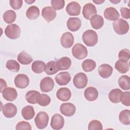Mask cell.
<instances>
[{
  "label": "cell",
  "mask_w": 130,
  "mask_h": 130,
  "mask_svg": "<svg viewBox=\"0 0 130 130\" xmlns=\"http://www.w3.org/2000/svg\"><path fill=\"white\" fill-rule=\"evenodd\" d=\"M71 79V75L67 72H61L58 74L55 77L56 82L60 86L67 85L70 81Z\"/></svg>",
  "instance_id": "17"
},
{
  "label": "cell",
  "mask_w": 130,
  "mask_h": 130,
  "mask_svg": "<svg viewBox=\"0 0 130 130\" xmlns=\"http://www.w3.org/2000/svg\"><path fill=\"white\" fill-rule=\"evenodd\" d=\"M46 67L45 63L41 60H36L31 65L32 71L36 74H41L45 71Z\"/></svg>",
  "instance_id": "28"
},
{
  "label": "cell",
  "mask_w": 130,
  "mask_h": 130,
  "mask_svg": "<svg viewBox=\"0 0 130 130\" xmlns=\"http://www.w3.org/2000/svg\"><path fill=\"white\" fill-rule=\"evenodd\" d=\"M96 67L95 61L91 59H87L84 60L82 63V68L85 72H91Z\"/></svg>",
  "instance_id": "33"
},
{
  "label": "cell",
  "mask_w": 130,
  "mask_h": 130,
  "mask_svg": "<svg viewBox=\"0 0 130 130\" xmlns=\"http://www.w3.org/2000/svg\"><path fill=\"white\" fill-rule=\"evenodd\" d=\"M40 92L38 91L29 90L26 92L25 98L28 103L31 104H35L37 103V98Z\"/></svg>",
  "instance_id": "36"
},
{
  "label": "cell",
  "mask_w": 130,
  "mask_h": 130,
  "mask_svg": "<svg viewBox=\"0 0 130 130\" xmlns=\"http://www.w3.org/2000/svg\"><path fill=\"white\" fill-rule=\"evenodd\" d=\"M66 11L70 16H78L81 11V6L76 2H71L66 7Z\"/></svg>",
  "instance_id": "14"
},
{
  "label": "cell",
  "mask_w": 130,
  "mask_h": 130,
  "mask_svg": "<svg viewBox=\"0 0 130 130\" xmlns=\"http://www.w3.org/2000/svg\"><path fill=\"white\" fill-rule=\"evenodd\" d=\"M98 91L93 87H87L84 92L85 98L88 101H93L97 99L98 97Z\"/></svg>",
  "instance_id": "22"
},
{
  "label": "cell",
  "mask_w": 130,
  "mask_h": 130,
  "mask_svg": "<svg viewBox=\"0 0 130 130\" xmlns=\"http://www.w3.org/2000/svg\"><path fill=\"white\" fill-rule=\"evenodd\" d=\"M36 102L39 105L45 107L50 104L51 99L49 96L46 94H40L37 98Z\"/></svg>",
  "instance_id": "37"
},
{
  "label": "cell",
  "mask_w": 130,
  "mask_h": 130,
  "mask_svg": "<svg viewBox=\"0 0 130 130\" xmlns=\"http://www.w3.org/2000/svg\"><path fill=\"white\" fill-rule=\"evenodd\" d=\"M54 86L53 79L49 77H46L42 79L40 84V87L42 91L48 92L51 91Z\"/></svg>",
  "instance_id": "10"
},
{
  "label": "cell",
  "mask_w": 130,
  "mask_h": 130,
  "mask_svg": "<svg viewBox=\"0 0 130 130\" xmlns=\"http://www.w3.org/2000/svg\"><path fill=\"white\" fill-rule=\"evenodd\" d=\"M17 60L22 64H28L32 61V58L26 52L22 51L18 55Z\"/></svg>",
  "instance_id": "29"
},
{
  "label": "cell",
  "mask_w": 130,
  "mask_h": 130,
  "mask_svg": "<svg viewBox=\"0 0 130 130\" xmlns=\"http://www.w3.org/2000/svg\"><path fill=\"white\" fill-rule=\"evenodd\" d=\"M6 67L9 71L14 72H18L20 69L19 63L13 59L8 60L6 62Z\"/></svg>",
  "instance_id": "38"
},
{
  "label": "cell",
  "mask_w": 130,
  "mask_h": 130,
  "mask_svg": "<svg viewBox=\"0 0 130 130\" xmlns=\"http://www.w3.org/2000/svg\"><path fill=\"white\" fill-rule=\"evenodd\" d=\"M52 8L54 10H61L64 6V0H52L51 1Z\"/></svg>",
  "instance_id": "42"
},
{
  "label": "cell",
  "mask_w": 130,
  "mask_h": 130,
  "mask_svg": "<svg viewBox=\"0 0 130 130\" xmlns=\"http://www.w3.org/2000/svg\"><path fill=\"white\" fill-rule=\"evenodd\" d=\"M42 15L48 22H50L55 18L56 12L51 7L47 6L42 9Z\"/></svg>",
  "instance_id": "15"
},
{
  "label": "cell",
  "mask_w": 130,
  "mask_h": 130,
  "mask_svg": "<svg viewBox=\"0 0 130 130\" xmlns=\"http://www.w3.org/2000/svg\"><path fill=\"white\" fill-rule=\"evenodd\" d=\"M25 2H26V3H27L28 4H30L29 3H33V2H34L35 1H30V2H29V1H28V2H27V1H25Z\"/></svg>",
  "instance_id": "48"
},
{
  "label": "cell",
  "mask_w": 130,
  "mask_h": 130,
  "mask_svg": "<svg viewBox=\"0 0 130 130\" xmlns=\"http://www.w3.org/2000/svg\"><path fill=\"white\" fill-rule=\"evenodd\" d=\"M68 28L72 31L78 30L81 26V21L78 17H71L67 22Z\"/></svg>",
  "instance_id": "18"
},
{
  "label": "cell",
  "mask_w": 130,
  "mask_h": 130,
  "mask_svg": "<svg viewBox=\"0 0 130 130\" xmlns=\"http://www.w3.org/2000/svg\"><path fill=\"white\" fill-rule=\"evenodd\" d=\"M49 116L46 112H39L35 118V122L36 126L39 129H44L48 125Z\"/></svg>",
  "instance_id": "4"
},
{
  "label": "cell",
  "mask_w": 130,
  "mask_h": 130,
  "mask_svg": "<svg viewBox=\"0 0 130 130\" xmlns=\"http://www.w3.org/2000/svg\"><path fill=\"white\" fill-rule=\"evenodd\" d=\"M72 53L75 58L78 59H83L87 56L88 51L85 46L80 43H77L73 46Z\"/></svg>",
  "instance_id": "3"
},
{
  "label": "cell",
  "mask_w": 130,
  "mask_h": 130,
  "mask_svg": "<svg viewBox=\"0 0 130 130\" xmlns=\"http://www.w3.org/2000/svg\"><path fill=\"white\" fill-rule=\"evenodd\" d=\"M40 15V10L38 7L35 6H32L29 7L26 12V16L27 18L30 20L36 19Z\"/></svg>",
  "instance_id": "27"
},
{
  "label": "cell",
  "mask_w": 130,
  "mask_h": 130,
  "mask_svg": "<svg viewBox=\"0 0 130 130\" xmlns=\"http://www.w3.org/2000/svg\"><path fill=\"white\" fill-rule=\"evenodd\" d=\"M1 92H2L3 90L6 87H7V83H6V81L2 78L1 79Z\"/></svg>",
  "instance_id": "46"
},
{
  "label": "cell",
  "mask_w": 130,
  "mask_h": 130,
  "mask_svg": "<svg viewBox=\"0 0 130 130\" xmlns=\"http://www.w3.org/2000/svg\"><path fill=\"white\" fill-rule=\"evenodd\" d=\"M57 99L61 101L66 102L69 101L71 97V92L67 87L59 88L56 92Z\"/></svg>",
  "instance_id": "21"
},
{
  "label": "cell",
  "mask_w": 130,
  "mask_h": 130,
  "mask_svg": "<svg viewBox=\"0 0 130 130\" xmlns=\"http://www.w3.org/2000/svg\"><path fill=\"white\" fill-rule=\"evenodd\" d=\"M88 79L86 75L83 73H79L75 75L73 78L74 86L78 89L84 88L87 84Z\"/></svg>",
  "instance_id": "6"
},
{
  "label": "cell",
  "mask_w": 130,
  "mask_h": 130,
  "mask_svg": "<svg viewBox=\"0 0 130 130\" xmlns=\"http://www.w3.org/2000/svg\"><path fill=\"white\" fill-rule=\"evenodd\" d=\"M74 40L73 35L70 32H66L61 37L60 43L64 48H71L73 45Z\"/></svg>",
  "instance_id": "13"
},
{
  "label": "cell",
  "mask_w": 130,
  "mask_h": 130,
  "mask_svg": "<svg viewBox=\"0 0 130 130\" xmlns=\"http://www.w3.org/2000/svg\"><path fill=\"white\" fill-rule=\"evenodd\" d=\"M2 112L4 115L7 118H12L14 117L17 112L16 106L11 103L5 104L2 108Z\"/></svg>",
  "instance_id": "7"
},
{
  "label": "cell",
  "mask_w": 130,
  "mask_h": 130,
  "mask_svg": "<svg viewBox=\"0 0 130 130\" xmlns=\"http://www.w3.org/2000/svg\"><path fill=\"white\" fill-rule=\"evenodd\" d=\"M102 124L98 120H92L88 124V130H102Z\"/></svg>",
  "instance_id": "40"
},
{
  "label": "cell",
  "mask_w": 130,
  "mask_h": 130,
  "mask_svg": "<svg viewBox=\"0 0 130 130\" xmlns=\"http://www.w3.org/2000/svg\"><path fill=\"white\" fill-rule=\"evenodd\" d=\"M130 57V51L128 49H123L121 50L118 54V58L119 59L127 62Z\"/></svg>",
  "instance_id": "41"
},
{
  "label": "cell",
  "mask_w": 130,
  "mask_h": 130,
  "mask_svg": "<svg viewBox=\"0 0 130 130\" xmlns=\"http://www.w3.org/2000/svg\"><path fill=\"white\" fill-rule=\"evenodd\" d=\"M118 84L123 90H129L130 89V79L127 75H122L118 79Z\"/></svg>",
  "instance_id": "35"
},
{
  "label": "cell",
  "mask_w": 130,
  "mask_h": 130,
  "mask_svg": "<svg viewBox=\"0 0 130 130\" xmlns=\"http://www.w3.org/2000/svg\"><path fill=\"white\" fill-rule=\"evenodd\" d=\"M90 22L92 28L98 29L101 28L104 25V19L100 15H95L90 19Z\"/></svg>",
  "instance_id": "24"
},
{
  "label": "cell",
  "mask_w": 130,
  "mask_h": 130,
  "mask_svg": "<svg viewBox=\"0 0 130 130\" xmlns=\"http://www.w3.org/2000/svg\"><path fill=\"white\" fill-rule=\"evenodd\" d=\"M23 1L21 0H11L10 1V5L11 7L14 10H19L22 6Z\"/></svg>",
  "instance_id": "44"
},
{
  "label": "cell",
  "mask_w": 130,
  "mask_h": 130,
  "mask_svg": "<svg viewBox=\"0 0 130 130\" xmlns=\"http://www.w3.org/2000/svg\"><path fill=\"white\" fill-rule=\"evenodd\" d=\"M120 12L121 16L125 19H129L130 18V10L128 8L122 7L120 8Z\"/></svg>",
  "instance_id": "45"
},
{
  "label": "cell",
  "mask_w": 130,
  "mask_h": 130,
  "mask_svg": "<svg viewBox=\"0 0 130 130\" xmlns=\"http://www.w3.org/2000/svg\"><path fill=\"white\" fill-rule=\"evenodd\" d=\"M82 40L86 46L89 47L94 46L98 41V35L93 30H87L82 35Z\"/></svg>",
  "instance_id": "1"
},
{
  "label": "cell",
  "mask_w": 130,
  "mask_h": 130,
  "mask_svg": "<svg viewBox=\"0 0 130 130\" xmlns=\"http://www.w3.org/2000/svg\"><path fill=\"white\" fill-rule=\"evenodd\" d=\"M120 102L121 103L126 106H129L130 105V92L125 91L122 92L119 97Z\"/></svg>",
  "instance_id": "39"
},
{
  "label": "cell",
  "mask_w": 130,
  "mask_h": 130,
  "mask_svg": "<svg viewBox=\"0 0 130 130\" xmlns=\"http://www.w3.org/2000/svg\"><path fill=\"white\" fill-rule=\"evenodd\" d=\"M115 68L119 73L124 74L128 71L129 66L128 62L119 59L115 62Z\"/></svg>",
  "instance_id": "25"
},
{
  "label": "cell",
  "mask_w": 130,
  "mask_h": 130,
  "mask_svg": "<svg viewBox=\"0 0 130 130\" xmlns=\"http://www.w3.org/2000/svg\"><path fill=\"white\" fill-rule=\"evenodd\" d=\"M29 82V80L27 76L25 74H20L17 75L14 79V84L15 86L19 88H24L26 87Z\"/></svg>",
  "instance_id": "11"
},
{
  "label": "cell",
  "mask_w": 130,
  "mask_h": 130,
  "mask_svg": "<svg viewBox=\"0 0 130 130\" xmlns=\"http://www.w3.org/2000/svg\"><path fill=\"white\" fill-rule=\"evenodd\" d=\"M104 15L106 19L110 21H115L120 16L117 10L113 7L106 8L104 11Z\"/></svg>",
  "instance_id": "19"
},
{
  "label": "cell",
  "mask_w": 130,
  "mask_h": 130,
  "mask_svg": "<svg viewBox=\"0 0 130 130\" xmlns=\"http://www.w3.org/2000/svg\"><path fill=\"white\" fill-rule=\"evenodd\" d=\"M59 70L56 66V61L55 60H52L49 61L46 64L45 72L47 75H51L55 74Z\"/></svg>",
  "instance_id": "30"
},
{
  "label": "cell",
  "mask_w": 130,
  "mask_h": 130,
  "mask_svg": "<svg viewBox=\"0 0 130 130\" xmlns=\"http://www.w3.org/2000/svg\"><path fill=\"white\" fill-rule=\"evenodd\" d=\"M60 112L63 115L70 117L74 115L76 112L75 106L71 103H63L59 108Z\"/></svg>",
  "instance_id": "9"
},
{
  "label": "cell",
  "mask_w": 130,
  "mask_h": 130,
  "mask_svg": "<svg viewBox=\"0 0 130 130\" xmlns=\"http://www.w3.org/2000/svg\"><path fill=\"white\" fill-rule=\"evenodd\" d=\"M21 114L22 117L25 120L31 119L35 115L34 108L31 106H26L22 109Z\"/></svg>",
  "instance_id": "26"
},
{
  "label": "cell",
  "mask_w": 130,
  "mask_h": 130,
  "mask_svg": "<svg viewBox=\"0 0 130 130\" xmlns=\"http://www.w3.org/2000/svg\"><path fill=\"white\" fill-rule=\"evenodd\" d=\"M16 18V14L15 11L12 10L6 11L3 14V19L4 21L8 23L11 24L14 22Z\"/></svg>",
  "instance_id": "34"
},
{
  "label": "cell",
  "mask_w": 130,
  "mask_h": 130,
  "mask_svg": "<svg viewBox=\"0 0 130 130\" xmlns=\"http://www.w3.org/2000/svg\"><path fill=\"white\" fill-rule=\"evenodd\" d=\"M119 120L124 125H129L130 111L127 109L121 111L119 115Z\"/></svg>",
  "instance_id": "32"
},
{
  "label": "cell",
  "mask_w": 130,
  "mask_h": 130,
  "mask_svg": "<svg viewBox=\"0 0 130 130\" xmlns=\"http://www.w3.org/2000/svg\"><path fill=\"white\" fill-rule=\"evenodd\" d=\"M112 24L114 31L118 35L126 34L129 30L128 23L126 20L122 18H119L114 21Z\"/></svg>",
  "instance_id": "2"
},
{
  "label": "cell",
  "mask_w": 130,
  "mask_h": 130,
  "mask_svg": "<svg viewBox=\"0 0 130 130\" xmlns=\"http://www.w3.org/2000/svg\"><path fill=\"white\" fill-rule=\"evenodd\" d=\"M71 64V59L68 57H62L56 61V66L59 71L69 69Z\"/></svg>",
  "instance_id": "23"
},
{
  "label": "cell",
  "mask_w": 130,
  "mask_h": 130,
  "mask_svg": "<svg viewBox=\"0 0 130 130\" xmlns=\"http://www.w3.org/2000/svg\"><path fill=\"white\" fill-rule=\"evenodd\" d=\"M122 91L118 89H113L110 91L108 94V98L109 100L113 103H118L120 102L119 97L120 94L122 93Z\"/></svg>",
  "instance_id": "31"
},
{
  "label": "cell",
  "mask_w": 130,
  "mask_h": 130,
  "mask_svg": "<svg viewBox=\"0 0 130 130\" xmlns=\"http://www.w3.org/2000/svg\"><path fill=\"white\" fill-rule=\"evenodd\" d=\"M97 13L96 9L95 6L91 3H87L85 4L82 10V14L84 17L89 20L93 16L96 15Z\"/></svg>",
  "instance_id": "12"
},
{
  "label": "cell",
  "mask_w": 130,
  "mask_h": 130,
  "mask_svg": "<svg viewBox=\"0 0 130 130\" xmlns=\"http://www.w3.org/2000/svg\"><path fill=\"white\" fill-rule=\"evenodd\" d=\"M3 98L8 101H13L17 97L18 94L16 90L13 87H8L4 88L2 92Z\"/></svg>",
  "instance_id": "16"
},
{
  "label": "cell",
  "mask_w": 130,
  "mask_h": 130,
  "mask_svg": "<svg viewBox=\"0 0 130 130\" xmlns=\"http://www.w3.org/2000/svg\"><path fill=\"white\" fill-rule=\"evenodd\" d=\"M98 72L101 77L108 78L112 74L113 68L108 64H102L99 67Z\"/></svg>",
  "instance_id": "20"
},
{
  "label": "cell",
  "mask_w": 130,
  "mask_h": 130,
  "mask_svg": "<svg viewBox=\"0 0 130 130\" xmlns=\"http://www.w3.org/2000/svg\"><path fill=\"white\" fill-rule=\"evenodd\" d=\"M93 2L96 3V4H98V5H100L101 4H102V3L104 2V1H93Z\"/></svg>",
  "instance_id": "47"
},
{
  "label": "cell",
  "mask_w": 130,
  "mask_h": 130,
  "mask_svg": "<svg viewBox=\"0 0 130 130\" xmlns=\"http://www.w3.org/2000/svg\"><path fill=\"white\" fill-rule=\"evenodd\" d=\"M16 129L19 130V129H27V130H31V126L29 123L26 121H22L20 122H19L16 126L15 127Z\"/></svg>",
  "instance_id": "43"
},
{
  "label": "cell",
  "mask_w": 130,
  "mask_h": 130,
  "mask_svg": "<svg viewBox=\"0 0 130 130\" xmlns=\"http://www.w3.org/2000/svg\"><path fill=\"white\" fill-rule=\"evenodd\" d=\"M64 120L63 117L59 114H55L51 118L50 126L53 129H61L64 125Z\"/></svg>",
  "instance_id": "8"
},
{
  "label": "cell",
  "mask_w": 130,
  "mask_h": 130,
  "mask_svg": "<svg viewBox=\"0 0 130 130\" xmlns=\"http://www.w3.org/2000/svg\"><path fill=\"white\" fill-rule=\"evenodd\" d=\"M21 30L18 25L16 24L8 25L5 28V34L6 36L11 39H16L19 38Z\"/></svg>",
  "instance_id": "5"
}]
</instances>
